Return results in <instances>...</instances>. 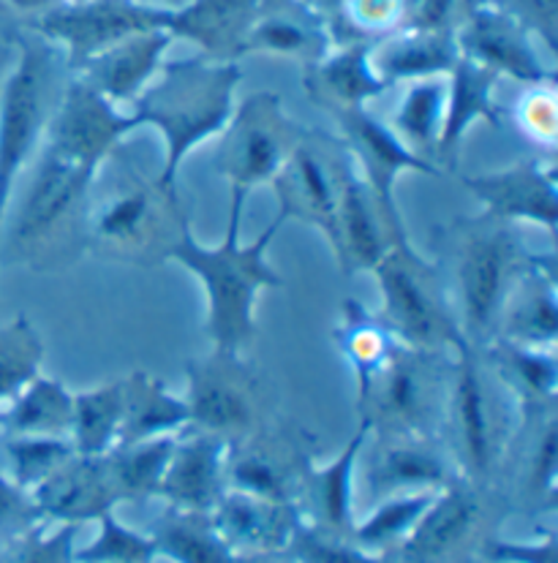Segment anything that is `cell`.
Returning <instances> with one entry per match:
<instances>
[{"label":"cell","mask_w":558,"mask_h":563,"mask_svg":"<svg viewBox=\"0 0 558 563\" xmlns=\"http://www.w3.org/2000/svg\"><path fill=\"white\" fill-rule=\"evenodd\" d=\"M229 218L221 243L207 249L194 238L192 221H183L180 238L175 240L166 258L177 262L199 278L207 300L205 332L212 349L238 352L249 349L256 338V300L264 289H284V278L270 267L267 251L286 223L284 212H275L273 221L262 229L254 243H240L243 210L249 197L229 191Z\"/></svg>","instance_id":"1"},{"label":"cell","mask_w":558,"mask_h":563,"mask_svg":"<svg viewBox=\"0 0 558 563\" xmlns=\"http://www.w3.org/2000/svg\"><path fill=\"white\" fill-rule=\"evenodd\" d=\"M155 77L131 103V114L136 125H153L164 136V164L155 183L177 194V172L186 155L227 129L243 71L238 63L192 57L164 63Z\"/></svg>","instance_id":"2"},{"label":"cell","mask_w":558,"mask_h":563,"mask_svg":"<svg viewBox=\"0 0 558 563\" xmlns=\"http://www.w3.org/2000/svg\"><path fill=\"white\" fill-rule=\"evenodd\" d=\"M456 245L458 327L474 346L496 338L499 313L526 262L512 223L496 218H458L450 227Z\"/></svg>","instance_id":"3"},{"label":"cell","mask_w":558,"mask_h":563,"mask_svg":"<svg viewBox=\"0 0 558 563\" xmlns=\"http://www.w3.org/2000/svg\"><path fill=\"white\" fill-rule=\"evenodd\" d=\"M450 378L452 362L445 360V352L398 343L376 376L357 393V409L376 435L436 439L445 424Z\"/></svg>","instance_id":"4"},{"label":"cell","mask_w":558,"mask_h":563,"mask_svg":"<svg viewBox=\"0 0 558 563\" xmlns=\"http://www.w3.org/2000/svg\"><path fill=\"white\" fill-rule=\"evenodd\" d=\"M180 199L164 191L153 180H142L136 172H123L109 183L99 205H85L88 243L101 256L120 262L147 264L164 258L180 234H169L172 227H183Z\"/></svg>","instance_id":"5"},{"label":"cell","mask_w":558,"mask_h":563,"mask_svg":"<svg viewBox=\"0 0 558 563\" xmlns=\"http://www.w3.org/2000/svg\"><path fill=\"white\" fill-rule=\"evenodd\" d=\"M371 273L382 291L379 316L401 343L425 352H456L466 341L439 273L412 243L393 245Z\"/></svg>","instance_id":"6"},{"label":"cell","mask_w":558,"mask_h":563,"mask_svg":"<svg viewBox=\"0 0 558 563\" xmlns=\"http://www.w3.org/2000/svg\"><path fill=\"white\" fill-rule=\"evenodd\" d=\"M308 131L286 114L278 93L259 90L234 107L227 129L218 134L221 145L212 166L229 183V191L251 197L254 188L275 180Z\"/></svg>","instance_id":"7"},{"label":"cell","mask_w":558,"mask_h":563,"mask_svg":"<svg viewBox=\"0 0 558 563\" xmlns=\"http://www.w3.org/2000/svg\"><path fill=\"white\" fill-rule=\"evenodd\" d=\"M96 175L99 172L83 169V166L42 147L20 210H17L11 227L6 229L9 245L0 249V256L11 251L14 256L36 258L44 251L55 249L57 238L79 227V218L85 221V205H88Z\"/></svg>","instance_id":"8"},{"label":"cell","mask_w":558,"mask_h":563,"mask_svg":"<svg viewBox=\"0 0 558 563\" xmlns=\"http://www.w3.org/2000/svg\"><path fill=\"white\" fill-rule=\"evenodd\" d=\"M169 16L172 9L145 0H66L39 16L36 31L66 49L68 68L77 74L114 44L166 27Z\"/></svg>","instance_id":"9"},{"label":"cell","mask_w":558,"mask_h":563,"mask_svg":"<svg viewBox=\"0 0 558 563\" xmlns=\"http://www.w3.org/2000/svg\"><path fill=\"white\" fill-rule=\"evenodd\" d=\"M50 57L42 44L25 42L20 60L0 88V245L6 216L22 166L36 153L47 125Z\"/></svg>","instance_id":"10"},{"label":"cell","mask_w":558,"mask_h":563,"mask_svg":"<svg viewBox=\"0 0 558 563\" xmlns=\"http://www.w3.org/2000/svg\"><path fill=\"white\" fill-rule=\"evenodd\" d=\"M499 406L491 398L482 349L463 341L452 362L450 395H447L445 430L450 435V457L463 465L466 474L485 476L502 455Z\"/></svg>","instance_id":"11"},{"label":"cell","mask_w":558,"mask_h":563,"mask_svg":"<svg viewBox=\"0 0 558 563\" xmlns=\"http://www.w3.org/2000/svg\"><path fill=\"white\" fill-rule=\"evenodd\" d=\"M332 118H336L338 129H341V145L352 155L362 183H365L368 191L376 199L393 240L398 245L408 243L406 223L401 218L398 202H395V183H398L404 172L441 177V169L430 164V161L419 158L414 151H408L404 142L398 140V134L390 129V123L379 120L365 107L336 112Z\"/></svg>","instance_id":"12"},{"label":"cell","mask_w":558,"mask_h":563,"mask_svg":"<svg viewBox=\"0 0 558 563\" xmlns=\"http://www.w3.org/2000/svg\"><path fill=\"white\" fill-rule=\"evenodd\" d=\"M186 400L192 428L238 444L256 430V376L243 354L212 349L186 362Z\"/></svg>","instance_id":"13"},{"label":"cell","mask_w":558,"mask_h":563,"mask_svg":"<svg viewBox=\"0 0 558 563\" xmlns=\"http://www.w3.org/2000/svg\"><path fill=\"white\" fill-rule=\"evenodd\" d=\"M136 129L140 125L134 114H123L118 103L103 99L90 85L74 77L44 125V151L83 169L99 172L118 153L125 134Z\"/></svg>","instance_id":"14"},{"label":"cell","mask_w":558,"mask_h":563,"mask_svg":"<svg viewBox=\"0 0 558 563\" xmlns=\"http://www.w3.org/2000/svg\"><path fill=\"white\" fill-rule=\"evenodd\" d=\"M460 57L488 68L496 77H512L528 88H556V74L532 44V31L493 3H474L456 27Z\"/></svg>","instance_id":"15"},{"label":"cell","mask_w":558,"mask_h":563,"mask_svg":"<svg viewBox=\"0 0 558 563\" xmlns=\"http://www.w3.org/2000/svg\"><path fill=\"white\" fill-rule=\"evenodd\" d=\"M316 131H308L300 145L289 155L284 169L270 183L278 197V210L284 212L286 221L308 223L316 232L325 234L338 267H341V227H338V175H336V155L327 161L321 147L316 145Z\"/></svg>","instance_id":"16"},{"label":"cell","mask_w":558,"mask_h":563,"mask_svg":"<svg viewBox=\"0 0 558 563\" xmlns=\"http://www.w3.org/2000/svg\"><path fill=\"white\" fill-rule=\"evenodd\" d=\"M466 191L482 205V216L504 223H537L550 238L558 229V175L548 161L528 158L502 172L460 177Z\"/></svg>","instance_id":"17"},{"label":"cell","mask_w":558,"mask_h":563,"mask_svg":"<svg viewBox=\"0 0 558 563\" xmlns=\"http://www.w3.org/2000/svg\"><path fill=\"white\" fill-rule=\"evenodd\" d=\"M308 463V455L297 446V441L256 428L243 441L229 444L227 479L240 493L289 504L292 493L303 485Z\"/></svg>","instance_id":"18"},{"label":"cell","mask_w":558,"mask_h":563,"mask_svg":"<svg viewBox=\"0 0 558 563\" xmlns=\"http://www.w3.org/2000/svg\"><path fill=\"white\" fill-rule=\"evenodd\" d=\"M338 227H341V273L352 275L365 269L371 273L393 245H398L384 223L376 199L362 183L352 155L338 145Z\"/></svg>","instance_id":"19"},{"label":"cell","mask_w":558,"mask_h":563,"mask_svg":"<svg viewBox=\"0 0 558 563\" xmlns=\"http://www.w3.org/2000/svg\"><path fill=\"white\" fill-rule=\"evenodd\" d=\"M556 254H528L499 313L496 338L521 343V346L556 349Z\"/></svg>","instance_id":"20"},{"label":"cell","mask_w":558,"mask_h":563,"mask_svg":"<svg viewBox=\"0 0 558 563\" xmlns=\"http://www.w3.org/2000/svg\"><path fill=\"white\" fill-rule=\"evenodd\" d=\"M365 482L371 493H423L445 490L452 479L450 452L423 435H379L365 455Z\"/></svg>","instance_id":"21"},{"label":"cell","mask_w":558,"mask_h":563,"mask_svg":"<svg viewBox=\"0 0 558 563\" xmlns=\"http://www.w3.org/2000/svg\"><path fill=\"white\" fill-rule=\"evenodd\" d=\"M227 452L229 441L188 428V435H177V446L164 471L158 496L169 498L186 512L212 509L223 496Z\"/></svg>","instance_id":"22"},{"label":"cell","mask_w":558,"mask_h":563,"mask_svg":"<svg viewBox=\"0 0 558 563\" xmlns=\"http://www.w3.org/2000/svg\"><path fill=\"white\" fill-rule=\"evenodd\" d=\"M262 5L264 0H188L172 9L166 31L197 44L207 60L238 63Z\"/></svg>","instance_id":"23"},{"label":"cell","mask_w":558,"mask_h":563,"mask_svg":"<svg viewBox=\"0 0 558 563\" xmlns=\"http://www.w3.org/2000/svg\"><path fill=\"white\" fill-rule=\"evenodd\" d=\"M504 393L512 395L521 428L554 411L558 393L556 349H534L493 338L480 346Z\"/></svg>","instance_id":"24"},{"label":"cell","mask_w":558,"mask_h":563,"mask_svg":"<svg viewBox=\"0 0 558 563\" xmlns=\"http://www.w3.org/2000/svg\"><path fill=\"white\" fill-rule=\"evenodd\" d=\"M172 42L175 38L166 27L131 36L85 63L77 71V79H83L112 103H134L136 96L153 82L158 68L164 66V55Z\"/></svg>","instance_id":"25"},{"label":"cell","mask_w":558,"mask_h":563,"mask_svg":"<svg viewBox=\"0 0 558 563\" xmlns=\"http://www.w3.org/2000/svg\"><path fill=\"white\" fill-rule=\"evenodd\" d=\"M371 44H341L308 63L303 71L308 99L330 114L362 109L368 101L379 99L387 85L371 68Z\"/></svg>","instance_id":"26"},{"label":"cell","mask_w":558,"mask_h":563,"mask_svg":"<svg viewBox=\"0 0 558 563\" xmlns=\"http://www.w3.org/2000/svg\"><path fill=\"white\" fill-rule=\"evenodd\" d=\"M460 60L456 31H395L371 44V68L387 88L428 77H450Z\"/></svg>","instance_id":"27"},{"label":"cell","mask_w":558,"mask_h":563,"mask_svg":"<svg viewBox=\"0 0 558 563\" xmlns=\"http://www.w3.org/2000/svg\"><path fill=\"white\" fill-rule=\"evenodd\" d=\"M496 85L499 77L488 68L477 66L466 57L456 63V68L447 77V109L439 147H436V164L447 161L450 166H456L458 145L477 120H485V123L502 129L504 109L496 101Z\"/></svg>","instance_id":"28"},{"label":"cell","mask_w":558,"mask_h":563,"mask_svg":"<svg viewBox=\"0 0 558 563\" xmlns=\"http://www.w3.org/2000/svg\"><path fill=\"white\" fill-rule=\"evenodd\" d=\"M330 38L327 20L314 5L289 0V3H278L275 11H270L267 0H264L262 14L245 38L243 55L267 52V55L297 57V60H303V66H308V63L319 60L330 52Z\"/></svg>","instance_id":"29"},{"label":"cell","mask_w":558,"mask_h":563,"mask_svg":"<svg viewBox=\"0 0 558 563\" xmlns=\"http://www.w3.org/2000/svg\"><path fill=\"white\" fill-rule=\"evenodd\" d=\"M120 382H123V424H120L118 444L177 435L192 428L186 400L172 395L158 376L134 371Z\"/></svg>","instance_id":"30"},{"label":"cell","mask_w":558,"mask_h":563,"mask_svg":"<svg viewBox=\"0 0 558 563\" xmlns=\"http://www.w3.org/2000/svg\"><path fill=\"white\" fill-rule=\"evenodd\" d=\"M114 490L107 479L101 457H68L55 474L36 487V501L55 517H101L114 504Z\"/></svg>","instance_id":"31"},{"label":"cell","mask_w":558,"mask_h":563,"mask_svg":"<svg viewBox=\"0 0 558 563\" xmlns=\"http://www.w3.org/2000/svg\"><path fill=\"white\" fill-rule=\"evenodd\" d=\"M477 512H480L477 493L460 482H450L414 526L412 542L406 548V561L425 563L447 553L452 544H458L469 533Z\"/></svg>","instance_id":"32"},{"label":"cell","mask_w":558,"mask_h":563,"mask_svg":"<svg viewBox=\"0 0 558 563\" xmlns=\"http://www.w3.org/2000/svg\"><path fill=\"white\" fill-rule=\"evenodd\" d=\"M74 393L50 376H33L0 413L6 435H66L72 433Z\"/></svg>","instance_id":"33"},{"label":"cell","mask_w":558,"mask_h":563,"mask_svg":"<svg viewBox=\"0 0 558 563\" xmlns=\"http://www.w3.org/2000/svg\"><path fill=\"white\" fill-rule=\"evenodd\" d=\"M216 522L229 542H243L251 548H278L295 531L289 504L267 501L240 490L223 493L216 504Z\"/></svg>","instance_id":"34"},{"label":"cell","mask_w":558,"mask_h":563,"mask_svg":"<svg viewBox=\"0 0 558 563\" xmlns=\"http://www.w3.org/2000/svg\"><path fill=\"white\" fill-rule=\"evenodd\" d=\"M445 109L447 77L417 79V82L406 85L404 99L395 107L393 120H390V129L398 134V140L404 142L408 151L436 164V147H439L441 125H445Z\"/></svg>","instance_id":"35"},{"label":"cell","mask_w":558,"mask_h":563,"mask_svg":"<svg viewBox=\"0 0 558 563\" xmlns=\"http://www.w3.org/2000/svg\"><path fill=\"white\" fill-rule=\"evenodd\" d=\"M177 435H158V439L134 441V444H118L109 455H103V471H107L114 496H158L164 471L177 446Z\"/></svg>","instance_id":"36"},{"label":"cell","mask_w":558,"mask_h":563,"mask_svg":"<svg viewBox=\"0 0 558 563\" xmlns=\"http://www.w3.org/2000/svg\"><path fill=\"white\" fill-rule=\"evenodd\" d=\"M123 424V382L74 393L72 439L79 457H103L118 446Z\"/></svg>","instance_id":"37"},{"label":"cell","mask_w":558,"mask_h":563,"mask_svg":"<svg viewBox=\"0 0 558 563\" xmlns=\"http://www.w3.org/2000/svg\"><path fill=\"white\" fill-rule=\"evenodd\" d=\"M371 433V422L365 417H360V428L354 430V435L349 439V444L343 446V452L336 461L327 463L325 468H314L310 463L305 465V493L314 498L321 517L332 528H349V520H352V476L357 461H360L362 446L368 444Z\"/></svg>","instance_id":"38"},{"label":"cell","mask_w":558,"mask_h":563,"mask_svg":"<svg viewBox=\"0 0 558 563\" xmlns=\"http://www.w3.org/2000/svg\"><path fill=\"white\" fill-rule=\"evenodd\" d=\"M338 346L347 354L357 378V393L376 376L379 367L390 360V354L398 346V338L393 335L382 316L368 310L362 302L347 300L343 306L341 324H338Z\"/></svg>","instance_id":"39"},{"label":"cell","mask_w":558,"mask_h":563,"mask_svg":"<svg viewBox=\"0 0 558 563\" xmlns=\"http://www.w3.org/2000/svg\"><path fill=\"white\" fill-rule=\"evenodd\" d=\"M3 452L11 465V482L22 490H36L68 457L77 455L66 435H9L3 441Z\"/></svg>","instance_id":"40"},{"label":"cell","mask_w":558,"mask_h":563,"mask_svg":"<svg viewBox=\"0 0 558 563\" xmlns=\"http://www.w3.org/2000/svg\"><path fill=\"white\" fill-rule=\"evenodd\" d=\"M42 338L25 316L0 327V404L11 400L42 367Z\"/></svg>","instance_id":"41"},{"label":"cell","mask_w":558,"mask_h":563,"mask_svg":"<svg viewBox=\"0 0 558 563\" xmlns=\"http://www.w3.org/2000/svg\"><path fill=\"white\" fill-rule=\"evenodd\" d=\"M336 20L352 33V44L379 42L406 27L408 0H332Z\"/></svg>","instance_id":"42"},{"label":"cell","mask_w":558,"mask_h":563,"mask_svg":"<svg viewBox=\"0 0 558 563\" xmlns=\"http://www.w3.org/2000/svg\"><path fill=\"white\" fill-rule=\"evenodd\" d=\"M155 544L180 563H232L223 544L188 515L164 520Z\"/></svg>","instance_id":"43"},{"label":"cell","mask_w":558,"mask_h":563,"mask_svg":"<svg viewBox=\"0 0 558 563\" xmlns=\"http://www.w3.org/2000/svg\"><path fill=\"white\" fill-rule=\"evenodd\" d=\"M434 498L436 490L401 493V496L390 498L387 504H382V507L371 515V520L362 522V526L357 528V539L365 544H379L398 537L406 528L417 526V520L425 515V509L430 507Z\"/></svg>","instance_id":"44"},{"label":"cell","mask_w":558,"mask_h":563,"mask_svg":"<svg viewBox=\"0 0 558 563\" xmlns=\"http://www.w3.org/2000/svg\"><path fill=\"white\" fill-rule=\"evenodd\" d=\"M532 444H528L526 461V485L534 496L550 498L556 493L558 476V422L556 413L534 419L532 424Z\"/></svg>","instance_id":"45"},{"label":"cell","mask_w":558,"mask_h":563,"mask_svg":"<svg viewBox=\"0 0 558 563\" xmlns=\"http://www.w3.org/2000/svg\"><path fill=\"white\" fill-rule=\"evenodd\" d=\"M155 550L153 542L136 537L129 528H123L120 522H114V517L109 512L101 515V539L88 548L85 553H79V559L90 563H142L147 561Z\"/></svg>","instance_id":"46"},{"label":"cell","mask_w":558,"mask_h":563,"mask_svg":"<svg viewBox=\"0 0 558 563\" xmlns=\"http://www.w3.org/2000/svg\"><path fill=\"white\" fill-rule=\"evenodd\" d=\"M515 123L537 145L554 147L558 136V107L554 88H532L515 109Z\"/></svg>","instance_id":"47"},{"label":"cell","mask_w":558,"mask_h":563,"mask_svg":"<svg viewBox=\"0 0 558 563\" xmlns=\"http://www.w3.org/2000/svg\"><path fill=\"white\" fill-rule=\"evenodd\" d=\"M504 9L507 14L521 20L532 33H537L550 49H556V31H558V0H502L493 3Z\"/></svg>","instance_id":"48"},{"label":"cell","mask_w":558,"mask_h":563,"mask_svg":"<svg viewBox=\"0 0 558 563\" xmlns=\"http://www.w3.org/2000/svg\"><path fill=\"white\" fill-rule=\"evenodd\" d=\"M460 0H408L406 27L412 31H456Z\"/></svg>","instance_id":"49"},{"label":"cell","mask_w":558,"mask_h":563,"mask_svg":"<svg viewBox=\"0 0 558 563\" xmlns=\"http://www.w3.org/2000/svg\"><path fill=\"white\" fill-rule=\"evenodd\" d=\"M297 548H300L305 563H373L362 553L341 548V544L325 542V539L314 537V533H303V537L297 539Z\"/></svg>","instance_id":"50"},{"label":"cell","mask_w":558,"mask_h":563,"mask_svg":"<svg viewBox=\"0 0 558 563\" xmlns=\"http://www.w3.org/2000/svg\"><path fill=\"white\" fill-rule=\"evenodd\" d=\"M17 9H25V11H47L52 9V0H11Z\"/></svg>","instance_id":"51"},{"label":"cell","mask_w":558,"mask_h":563,"mask_svg":"<svg viewBox=\"0 0 558 563\" xmlns=\"http://www.w3.org/2000/svg\"><path fill=\"white\" fill-rule=\"evenodd\" d=\"M300 3H308L314 5V9H319V3H325V0H300Z\"/></svg>","instance_id":"52"}]
</instances>
